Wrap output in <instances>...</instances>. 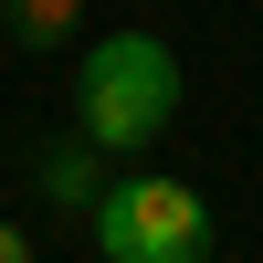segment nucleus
<instances>
[{"label": "nucleus", "instance_id": "f257e3e1", "mask_svg": "<svg viewBox=\"0 0 263 263\" xmlns=\"http://www.w3.org/2000/svg\"><path fill=\"white\" fill-rule=\"evenodd\" d=\"M168 116H179V53H168L158 32H95L74 53V126L105 158L147 147Z\"/></svg>", "mask_w": 263, "mask_h": 263}, {"label": "nucleus", "instance_id": "39448f33", "mask_svg": "<svg viewBox=\"0 0 263 263\" xmlns=\"http://www.w3.org/2000/svg\"><path fill=\"white\" fill-rule=\"evenodd\" d=\"M0 263H32V232L21 221H0Z\"/></svg>", "mask_w": 263, "mask_h": 263}, {"label": "nucleus", "instance_id": "7ed1b4c3", "mask_svg": "<svg viewBox=\"0 0 263 263\" xmlns=\"http://www.w3.org/2000/svg\"><path fill=\"white\" fill-rule=\"evenodd\" d=\"M0 32H11L21 53H63V42L84 32V0H0Z\"/></svg>", "mask_w": 263, "mask_h": 263}, {"label": "nucleus", "instance_id": "f03ea898", "mask_svg": "<svg viewBox=\"0 0 263 263\" xmlns=\"http://www.w3.org/2000/svg\"><path fill=\"white\" fill-rule=\"evenodd\" d=\"M84 221L105 263H211V200L190 179H105Z\"/></svg>", "mask_w": 263, "mask_h": 263}, {"label": "nucleus", "instance_id": "20e7f679", "mask_svg": "<svg viewBox=\"0 0 263 263\" xmlns=\"http://www.w3.org/2000/svg\"><path fill=\"white\" fill-rule=\"evenodd\" d=\"M95 158H105L95 137L53 147V158H42V200H63V211H95V200H105V190H95Z\"/></svg>", "mask_w": 263, "mask_h": 263}]
</instances>
